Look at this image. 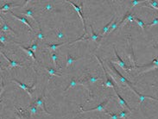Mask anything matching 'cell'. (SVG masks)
Masks as SVG:
<instances>
[{"label": "cell", "instance_id": "cell-1", "mask_svg": "<svg viewBox=\"0 0 158 119\" xmlns=\"http://www.w3.org/2000/svg\"><path fill=\"white\" fill-rule=\"evenodd\" d=\"M136 67H138V68H145V70L141 71V72L138 73V75H141V74H143V73H145L147 72H150V71H152V70L158 68V59H155L152 61V62H151V63H150V64L142 65V66H140V67L136 66Z\"/></svg>", "mask_w": 158, "mask_h": 119}, {"label": "cell", "instance_id": "cell-2", "mask_svg": "<svg viewBox=\"0 0 158 119\" xmlns=\"http://www.w3.org/2000/svg\"><path fill=\"white\" fill-rule=\"evenodd\" d=\"M91 32H92V35H91V36L86 37V38H82V39H80V38H79L78 40L74 41L73 43L76 42V41H87V40H92V41H96V42H98V43L99 44L100 41L102 40L103 36H102V35H97V34H95V33H94V31H93V29H92V26H91ZM73 43H71V44H73Z\"/></svg>", "mask_w": 158, "mask_h": 119}, {"label": "cell", "instance_id": "cell-3", "mask_svg": "<svg viewBox=\"0 0 158 119\" xmlns=\"http://www.w3.org/2000/svg\"><path fill=\"white\" fill-rule=\"evenodd\" d=\"M44 98H45V97H44V93H43L40 98H38V99L35 101L34 105L36 106V107H41V110L43 111V112L45 113V114H47L48 116H51V113H49V111H47V109H46L45 102H44Z\"/></svg>", "mask_w": 158, "mask_h": 119}, {"label": "cell", "instance_id": "cell-4", "mask_svg": "<svg viewBox=\"0 0 158 119\" xmlns=\"http://www.w3.org/2000/svg\"><path fill=\"white\" fill-rule=\"evenodd\" d=\"M67 3H69L70 4H72V6L74 8V10H76V12L78 13L79 17H80V19H81V22L83 23V28H84V35H86L87 34V32H86V22H85V19L84 17L82 16V13H81V6H79V5H77L74 4L73 2L72 1H67Z\"/></svg>", "mask_w": 158, "mask_h": 119}, {"label": "cell", "instance_id": "cell-5", "mask_svg": "<svg viewBox=\"0 0 158 119\" xmlns=\"http://www.w3.org/2000/svg\"><path fill=\"white\" fill-rule=\"evenodd\" d=\"M12 81L16 83L17 85H18L21 88L23 89V90H24L25 91H27V93H28V94L29 95V96L32 97V91H33L34 88H35V84H34L33 85H32V86H28V85H26L25 84H23V83L20 82V81H18V80H17V79H12Z\"/></svg>", "mask_w": 158, "mask_h": 119}, {"label": "cell", "instance_id": "cell-6", "mask_svg": "<svg viewBox=\"0 0 158 119\" xmlns=\"http://www.w3.org/2000/svg\"><path fill=\"white\" fill-rule=\"evenodd\" d=\"M109 101H110V99L104 101L103 103H101L99 105H98L97 107H95V108H92L90 110H86V111H81L80 112L85 113V112H91V111H105V107L106 105H107V104L109 103Z\"/></svg>", "mask_w": 158, "mask_h": 119}, {"label": "cell", "instance_id": "cell-7", "mask_svg": "<svg viewBox=\"0 0 158 119\" xmlns=\"http://www.w3.org/2000/svg\"><path fill=\"white\" fill-rule=\"evenodd\" d=\"M113 50H114V52H115V55H116V56H117V61H112V63H115V64H118V66H120L122 68H123L124 70H125L127 72L128 70H130V69H131L130 67H127L126 66V64L124 63V61H123V59H122L121 58H120V56H119L118 55V53H117V50H116V48H115V47H114V48H113Z\"/></svg>", "mask_w": 158, "mask_h": 119}, {"label": "cell", "instance_id": "cell-8", "mask_svg": "<svg viewBox=\"0 0 158 119\" xmlns=\"http://www.w3.org/2000/svg\"><path fill=\"white\" fill-rule=\"evenodd\" d=\"M135 18H136V17L133 16V15L130 13V11H128V12L124 15V18L122 19L121 22H119L118 28H121V27H123L125 23H126V22H129V21H130V22H133V21H135Z\"/></svg>", "mask_w": 158, "mask_h": 119}, {"label": "cell", "instance_id": "cell-9", "mask_svg": "<svg viewBox=\"0 0 158 119\" xmlns=\"http://www.w3.org/2000/svg\"><path fill=\"white\" fill-rule=\"evenodd\" d=\"M114 91H115V93H116V95H117V98H118V104L120 105L122 107H124V108H127L128 109V111H129L130 112H131L132 111H131V109H130V107L128 105V104H127V102L125 101L123 98H122L121 96H120V94H119L118 93V91H117V89H114Z\"/></svg>", "mask_w": 158, "mask_h": 119}, {"label": "cell", "instance_id": "cell-10", "mask_svg": "<svg viewBox=\"0 0 158 119\" xmlns=\"http://www.w3.org/2000/svg\"><path fill=\"white\" fill-rule=\"evenodd\" d=\"M1 55L4 56V59H6V61L9 62V65H10V68H13V67H23L24 66H23V64H21L20 62H18V61H11L10 59H9L6 55H5V53H3V52H1Z\"/></svg>", "mask_w": 158, "mask_h": 119}, {"label": "cell", "instance_id": "cell-11", "mask_svg": "<svg viewBox=\"0 0 158 119\" xmlns=\"http://www.w3.org/2000/svg\"><path fill=\"white\" fill-rule=\"evenodd\" d=\"M10 13L11 14V16H12V17H15V18H16V19L19 20L20 22L23 23H24L25 25H27V26H28V27H29V29H30V30H31L32 32H33V33H35V30H34V29L32 28V26H31L30 24H29V22H28V21H27V20H26V19L24 18V17H20V16H17V15H15V14H14V13L12 12V11H10Z\"/></svg>", "mask_w": 158, "mask_h": 119}, {"label": "cell", "instance_id": "cell-12", "mask_svg": "<svg viewBox=\"0 0 158 119\" xmlns=\"http://www.w3.org/2000/svg\"><path fill=\"white\" fill-rule=\"evenodd\" d=\"M14 43H16V44H17V45L19 46V47L21 49H23V51H24L27 55H28L29 57H31L32 59H34V61H36V58H35V53H34V52L32 51L31 49H29V47H23V46H22L21 44L19 43V42H14Z\"/></svg>", "mask_w": 158, "mask_h": 119}, {"label": "cell", "instance_id": "cell-13", "mask_svg": "<svg viewBox=\"0 0 158 119\" xmlns=\"http://www.w3.org/2000/svg\"><path fill=\"white\" fill-rule=\"evenodd\" d=\"M77 85H82V86H84V87H86L84 83H82L81 81H77L75 79H72V80L70 81V84L68 85V86H67L66 89H65L64 91L66 93V91H67L68 90H69V89L75 87V86H77Z\"/></svg>", "mask_w": 158, "mask_h": 119}, {"label": "cell", "instance_id": "cell-14", "mask_svg": "<svg viewBox=\"0 0 158 119\" xmlns=\"http://www.w3.org/2000/svg\"><path fill=\"white\" fill-rule=\"evenodd\" d=\"M114 20H115V16L112 17V18L111 19V21L107 23V24L104 27V28L102 29V31H101V35L102 36H104L106 34L107 35V33H108V31H109V29H110V28H111V26H112V24L113 23H114Z\"/></svg>", "mask_w": 158, "mask_h": 119}, {"label": "cell", "instance_id": "cell-15", "mask_svg": "<svg viewBox=\"0 0 158 119\" xmlns=\"http://www.w3.org/2000/svg\"><path fill=\"white\" fill-rule=\"evenodd\" d=\"M67 43H70V42H69V41H65V42L59 43V44H46V46L48 47V48H49V50L55 52V50L58 48V47L63 46V45H65V44H67Z\"/></svg>", "mask_w": 158, "mask_h": 119}, {"label": "cell", "instance_id": "cell-16", "mask_svg": "<svg viewBox=\"0 0 158 119\" xmlns=\"http://www.w3.org/2000/svg\"><path fill=\"white\" fill-rule=\"evenodd\" d=\"M1 30L4 31V32H8V33H10L12 35H14V36H17V35L16 32H15V31L13 30V29L10 28V27H9L5 23L2 25V27H1Z\"/></svg>", "mask_w": 158, "mask_h": 119}, {"label": "cell", "instance_id": "cell-17", "mask_svg": "<svg viewBox=\"0 0 158 119\" xmlns=\"http://www.w3.org/2000/svg\"><path fill=\"white\" fill-rule=\"evenodd\" d=\"M82 57H79V58H73V57H72L71 56V55L69 53H67V64H66V67L67 68L68 67L70 66V65H72L74 61H79L80 59H81Z\"/></svg>", "mask_w": 158, "mask_h": 119}, {"label": "cell", "instance_id": "cell-18", "mask_svg": "<svg viewBox=\"0 0 158 119\" xmlns=\"http://www.w3.org/2000/svg\"><path fill=\"white\" fill-rule=\"evenodd\" d=\"M44 68H45V69L48 71V73H49V75H52V76H61V73L56 72V71L54 69V68L47 67H45Z\"/></svg>", "mask_w": 158, "mask_h": 119}, {"label": "cell", "instance_id": "cell-19", "mask_svg": "<svg viewBox=\"0 0 158 119\" xmlns=\"http://www.w3.org/2000/svg\"><path fill=\"white\" fill-rule=\"evenodd\" d=\"M17 5H11L10 4H6L4 5H3V6L1 7V9H0V10L1 11H7V10H10V9L12 8H17Z\"/></svg>", "mask_w": 158, "mask_h": 119}, {"label": "cell", "instance_id": "cell-20", "mask_svg": "<svg viewBox=\"0 0 158 119\" xmlns=\"http://www.w3.org/2000/svg\"><path fill=\"white\" fill-rule=\"evenodd\" d=\"M51 59H52V61H53L54 65H55V67L57 68V67H58V64H57L58 55H57V53H56L55 52H53V53H51Z\"/></svg>", "mask_w": 158, "mask_h": 119}, {"label": "cell", "instance_id": "cell-21", "mask_svg": "<svg viewBox=\"0 0 158 119\" xmlns=\"http://www.w3.org/2000/svg\"><path fill=\"white\" fill-rule=\"evenodd\" d=\"M105 86H106V87H111V88H112L113 90L116 88L115 87V85L113 84V82L112 81V79H108V78H106V81L103 84Z\"/></svg>", "mask_w": 158, "mask_h": 119}, {"label": "cell", "instance_id": "cell-22", "mask_svg": "<svg viewBox=\"0 0 158 119\" xmlns=\"http://www.w3.org/2000/svg\"><path fill=\"white\" fill-rule=\"evenodd\" d=\"M36 23H37V24H38V27H39V33H38V35H37V39H39L41 41H44V40H45V37H44L43 32H41V25H40L39 21L37 20Z\"/></svg>", "mask_w": 158, "mask_h": 119}, {"label": "cell", "instance_id": "cell-23", "mask_svg": "<svg viewBox=\"0 0 158 119\" xmlns=\"http://www.w3.org/2000/svg\"><path fill=\"white\" fill-rule=\"evenodd\" d=\"M24 14L26 15L27 17H30V18H32L33 20H35V22L37 21V20L34 17V13H33V11H32V10H30V9H28V10H26L24 11Z\"/></svg>", "mask_w": 158, "mask_h": 119}, {"label": "cell", "instance_id": "cell-24", "mask_svg": "<svg viewBox=\"0 0 158 119\" xmlns=\"http://www.w3.org/2000/svg\"><path fill=\"white\" fill-rule=\"evenodd\" d=\"M118 20H115L114 21V23H112V26H111V28H110V29H109V31H108V33H107V35H109V34H111L112 32L113 31V30H115L116 29H118Z\"/></svg>", "mask_w": 158, "mask_h": 119}, {"label": "cell", "instance_id": "cell-25", "mask_svg": "<svg viewBox=\"0 0 158 119\" xmlns=\"http://www.w3.org/2000/svg\"><path fill=\"white\" fill-rule=\"evenodd\" d=\"M37 113V107L34 105V103L29 106V114L30 115H35Z\"/></svg>", "mask_w": 158, "mask_h": 119}, {"label": "cell", "instance_id": "cell-26", "mask_svg": "<svg viewBox=\"0 0 158 119\" xmlns=\"http://www.w3.org/2000/svg\"><path fill=\"white\" fill-rule=\"evenodd\" d=\"M99 79H101L100 77H94V76H92V75H89L88 78H87L88 82H90V83H94V82H96Z\"/></svg>", "mask_w": 158, "mask_h": 119}, {"label": "cell", "instance_id": "cell-27", "mask_svg": "<svg viewBox=\"0 0 158 119\" xmlns=\"http://www.w3.org/2000/svg\"><path fill=\"white\" fill-rule=\"evenodd\" d=\"M135 22L138 23V26L143 29V30H144V28L146 27V24H144V23L143 22L142 20H140L139 18H136H136H135Z\"/></svg>", "mask_w": 158, "mask_h": 119}, {"label": "cell", "instance_id": "cell-28", "mask_svg": "<svg viewBox=\"0 0 158 119\" xmlns=\"http://www.w3.org/2000/svg\"><path fill=\"white\" fill-rule=\"evenodd\" d=\"M105 114L109 116L111 119H119L118 117V114H115V113H111V112H108V111H105Z\"/></svg>", "mask_w": 158, "mask_h": 119}, {"label": "cell", "instance_id": "cell-29", "mask_svg": "<svg viewBox=\"0 0 158 119\" xmlns=\"http://www.w3.org/2000/svg\"><path fill=\"white\" fill-rule=\"evenodd\" d=\"M118 117H119V119H126L127 118V113L125 112V111H120L118 113Z\"/></svg>", "mask_w": 158, "mask_h": 119}, {"label": "cell", "instance_id": "cell-30", "mask_svg": "<svg viewBox=\"0 0 158 119\" xmlns=\"http://www.w3.org/2000/svg\"><path fill=\"white\" fill-rule=\"evenodd\" d=\"M146 2L149 3L152 8L156 9V10H158V4H157V3L156 1H146Z\"/></svg>", "mask_w": 158, "mask_h": 119}, {"label": "cell", "instance_id": "cell-31", "mask_svg": "<svg viewBox=\"0 0 158 119\" xmlns=\"http://www.w3.org/2000/svg\"><path fill=\"white\" fill-rule=\"evenodd\" d=\"M56 36H57L58 40H61L65 37V35L62 33L61 30H58V31H56Z\"/></svg>", "mask_w": 158, "mask_h": 119}, {"label": "cell", "instance_id": "cell-32", "mask_svg": "<svg viewBox=\"0 0 158 119\" xmlns=\"http://www.w3.org/2000/svg\"><path fill=\"white\" fill-rule=\"evenodd\" d=\"M157 24H158V18H155L153 21H152V23H147V24H146V27H152V26L157 25Z\"/></svg>", "mask_w": 158, "mask_h": 119}, {"label": "cell", "instance_id": "cell-33", "mask_svg": "<svg viewBox=\"0 0 158 119\" xmlns=\"http://www.w3.org/2000/svg\"><path fill=\"white\" fill-rule=\"evenodd\" d=\"M29 48L31 49L33 52L36 51V50H37V43L36 42H34L33 44H32V45H30V46L29 47Z\"/></svg>", "mask_w": 158, "mask_h": 119}, {"label": "cell", "instance_id": "cell-34", "mask_svg": "<svg viewBox=\"0 0 158 119\" xmlns=\"http://www.w3.org/2000/svg\"><path fill=\"white\" fill-rule=\"evenodd\" d=\"M43 10H46V11L52 10H53V6H52V4H48L47 5H45V6H44Z\"/></svg>", "mask_w": 158, "mask_h": 119}, {"label": "cell", "instance_id": "cell-35", "mask_svg": "<svg viewBox=\"0 0 158 119\" xmlns=\"http://www.w3.org/2000/svg\"><path fill=\"white\" fill-rule=\"evenodd\" d=\"M146 1H131V8L132 7H135L136 5H138L139 4H142V3H145Z\"/></svg>", "mask_w": 158, "mask_h": 119}, {"label": "cell", "instance_id": "cell-36", "mask_svg": "<svg viewBox=\"0 0 158 119\" xmlns=\"http://www.w3.org/2000/svg\"><path fill=\"white\" fill-rule=\"evenodd\" d=\"M0 41H1V43L4 45L5 43V41H6V37H5V35L4 34H1V36H0Z\"/></svg>", "mask_w": 158, "mask_h": 119}, {"label": "cell", "instance_id": "cell-37", "mask_svg": "<svg viewBox=\"0 0 158 119\" xmlns=\"http://www.w3.org/2000/svg\"><path fill=\"white\" fill-rule=\"evenodd\" d=\"M145 99H152V100L157 101V102H158V99H156V98H153V97H150V96H145Z\"/></svg>", "mask_w": 158, "mask_h": 119}]
</instances>
